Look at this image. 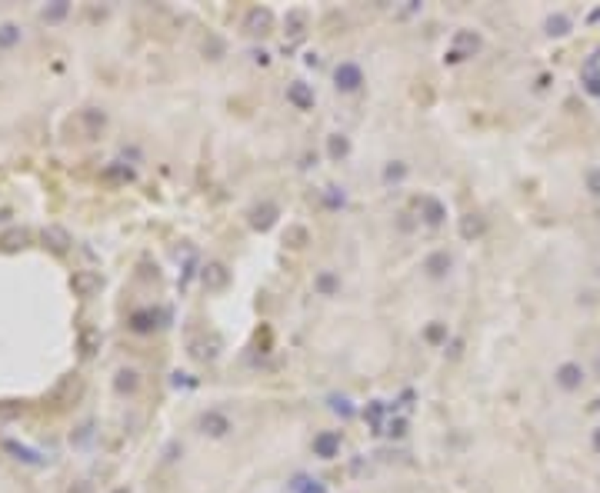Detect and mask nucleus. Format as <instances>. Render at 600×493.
Returning a JSON list of instances; mask_svg holds the SVG:
<instances>
[{"label":"nucleus","mask_w":600,"mask_h":493,"mask_svg":"<svg viewBox=\"0 0 600 493\" xmlns=\"http://www.w3.org/2000/svg\"><path fill=\"white\" fill-rule=\"evenodd\" d=\"M360 84H363V70H360L354 60L337 63V70H333V87L344 90V93H354V90H360Z\"/></svg>","instance_id":"f257e3e1"},{"label":"nucleus","mask_w":600,"mask_h":493,"mask_svg":"<svg viewBox=\"0 0 600 493\" xmlns=\"http://www.w3.org/2000/svg\"><path fill=\"white\" fill-rule=\"evenodd\" d=\"M477 50H480V37H477V33H474V30H457V33H453V50H450L447 60H453V63H457V60H464V57H474Z\"/></svg>","instance_id":"f03ea898"},{"label":"nucleus","mask_w":600,"mask_h":493,"mask_svg":"<svg viewBox=\"0 0 600 493\" xmlns=\"http://www.w3.org/2000/svg\"><path fill=\"white\" fill-rule=\"evenodd\" d=\"M337 453H340V434H337V430H320V434L314 437V457L333 460Z\"/></svg>","instance_id":"7ed1b4c3"},{"label":"nucleus","mask_w":600,"mask_h":493,"mask_svg":"<svg viewBox=\"0 0 600 493\" xmlns=\"http://www.w3.org/2000/svg\"><path fill=\"white\" fill-rule=\"evenodd\" d=\"M287 100L297 107V110H314V90H310V84H303V80H294L287 87Z\"/></svg>","instance_id":"20e7f679"},{"label":"nucleus","mask_w":600,"mask_h":493,"mask_svg":"<svg viewBox=\"0 0 600 493\" xmlns=\"http://www.w3.org/2000/svg\"><path fill=\"white\" fill-rule=\"evenodd\" d=\"M200 430L207 437H227L230 434V420H227L220 410H207V414L200 417Z\"/></svg>","instance_id":"39448f33"},{"label":"nucleus","mask_w":600,"mask_h":493,"mask_svg":"<svg viewBox=\"0 0 600 493\" xmlns=\"http://www.w3.org/2000/svg\"><path fill=\"white\" fill-rule=\"evenodd\" d=\"M420 217H423V224L440 227L444 224V217H447V207H444L437 197H420Z\"/></svg>","instance_id":"423d86ee"},{"label":"nucleus","mask_w":600,"mask_h":493,"mask_svg":"<svg viewBox=\"0 0 600 493\" xmlns=\"http://www.w3.org/2000/svg\"><path fill=\"white\" fill-rule=\"evenodd\" d=\"M580 384H584L580 363H560V370H557V387L560 390H580Z\"/></svg>","instance_id":"0eeeda50"},{"label":"nucleus","mask_w":600,"mask_h":493,"mask_svg":"<svg viewBox=\"0 0 600 493\" xmlns=\"http://www.w3.org/2000/svg\"><path fill=\"white\" fill-rule=\"evenodd\" d=\"M270 24H273L270 10H260V7H254V10L247 14V20H243L247 33H254V37H264V33H270Z\"/></svg>","instance_id":"6e6552de"},{"label":"nucleus","mask_w":600,"mask_h":493,"mask_svg":"<svg viewBox=\"0 0 600 493\" xmlns=\"http://www.w3.org/2000/svg\"><path fill=\"white\" fill-rule=\"evenodd\" d=\"M314 290L320 297H337V294H340V277H337L333 270H320L314 277Z\"/></svg>","instance_id":"1a4fd4ad"},{"label":"nucleus","mask_w":600,"mask_h":493,"mask_svg":"<svg viewBox=\"0 0 600 493\" xmlns=\"http://www.w3.org/2000/svg\"><path fill=\"white\" fill-rule=\"evenodd\" d=\"M200 277H204V287H207V290H224L227 280H230V273H227L224 264H207Z\"/></svg>","instance_id":"9d476101"},{"label":"nucleus","mask_w":600,"mask_h":493,"mask_svg":"<svg viewBox=\"0 0 600 493\" xmlns=\"http://www.w3.org/2000/svg\"><path fill=\"white\" fill-rule=\"evenodd\" d=\"M273 220H277V207L273 204H260V207L250 210V227H257V230L273 227Z\"/></svg>","instance_id":"9b49d317"},{"label":"nucleus","mask_w":600,"mask_h":493,"mask_svg":"<svg viewBox=\"0 0 600 493\" xmlns=\"http://www.w3.org/2000/svg\"><path fill=\"white\" fill-rule=\"evenodd\" d=\"M450 264H453V260H450L447 250H437V254H430L427 260H423V270H427L430 277H444V273L450 270Z\"/></svg>","instance_id":"f8f14e48"},{"label":"nucleus","mask_w":600,"mask_h":493,"mask_svg":"<svg viewBox=\"0 0 600 493\" xmlns=\"http://www.w3.org/2000/svg\"><path fill=\"white\" fill-rule=\"evenodd\" d=\"M483 234V217H477V213H467V217H460V237L464 240H474Z\"/></svg>","instance_id":"ddd939ff"},{"label":"nucleus","mask_w":600,"mask_h":493,"mask_svg":"<svg viewBox=\"0 0 600 493\" xmlns=\"http://www.w3.org/2000/svg\"><path fill=\"white\" fill-rule=\"evenodd\" d=\"M97 287H100V277H97V273H77L74 277V290L80 297H90Z\"/></svg>","instance_id":"4468645a"},{"label":"nucleus","mask_w":600,"mask_h":493,"mask_svg":"<svg viewBox=\"0 0 600 493\" xmlns=\"http://www.w3.org/2000/svg\"><path fill=\"white\" fill-rule=\"evenodd\" d=\"M290 490L294 493H327L320 480H310V477H303V473H297V477L290 480Z\"/></svg>","instance_id":"2eb2a0df"},{"label":"nucleus","mask_w":600,"mask_h":493,"mask_svg":"<svg viewBox=\"0 0 600 493\" xmlns=\"http://www.w3.org/2000/svg\"><path fill=\"white\" fill-rule=\"evenodd\" d=\"M423 340H427V344H434V347L447 344V324H440V320L427 324V327H423Z\"/></svg>","instance_id":"dca6fc26"},{"label":"nucleus","mask_w":600,"mask_h":493,"mask_svg":"<svg viewBox=\"0 0 600 493\" xmlns=\"http://www.w3.org/2000/svg\"><path fill=\"white\" fill-rule=\"evenodd\" d=\"M44 243H50L54 250H67V243H70V237L60 230V227H47L44 230Z\"/></svg>","instance_id":"f3484780"},{"label":"nucleus","mask_w":600,"mask_h":493,"mask_svg":"<svg viewBox=\"0 0 600 493\" xmlns=\"http://www.w3.org/2000/svg\"><path fill=\"white\" fill-rule=\"evenodd\" d=\"M567 30H570V17H564V14L547 17V33H550V37H564Z\"/></svg>","instance_id":"a211bd4d"},{"label":"nucleus","mask_w":600,"mask_h":493,"mask_svg":"<svg viewBox=\"0 0 600 493\" xmlns=\"http://www.w3.org/2000/svg\"><path fill=\"white\" fill-rule=\"evenodd\" d=\"M347 150H350V144H347V137L333 134V137L327 140V153L333 157V160H340V157H347Z\"/></svg>","instance_id":"6ab92c4d"},{"label":"nucleus","mask_w":600,"mask_h":493,"mask_svg":"<svg viewBox=\"0 0 600 493\" xmlns=\"http://www.w3.org/2000/svg\"><path fill=\"white\" fill-rule=\"evenodd\" d=\"M303 24H307L303 10H290V14H287V33H290V37H300V33H303Z\"/></svg>","instance_id":"aec40b11"},{"label":"nucleus","mask_w":600,"mask_h":493,"mask_svg":"<svg viewBox=\"0 0 600 493\" xmlns=\"http://www.w3.org/2000/svg\"><path fill=\"white\" fill-rule=\"evenodd\" d=\"M20 40V27L14 24H0V47H14Z\"/></svg>","instance_id":"412c9836"},{"label":"nucleus","mask_w":600,"mask_h":493,"mask_svg":"<svg viewBox=\"0 0 600 493\" xmlns=\"http://www.w3.org/2000/svg\"><path fill=\"white\" fill-rule=\"evenodd\" d=\"M84 123H87V134H97V130H104L107 117L100 110H87V114H84Z\"/></svg>","instance_id":"4be33fe9"},{"label":"nucleus","mask_w":600,"mask_h":493,"mask_svg":"<svg viewBox=\"0 0 600 493\" xmlns=\"http://www.w3.org/2000/svg\"><path fill=\"white\" fill-rule=\"evenodd\" d=\"M130 327H134L137 333H147V330L157 327V320H153V314H134L130 317Z\"/></svg>","instance_id":"5701e85b"},{"label":"nucleus","mask_w":600,"mask_h":493,"mask_svg":"<svg viewBox=\"0 0 600 493\" xmlns=\"http://www.w3.org/2000/svg\"><path fill=\"white\" fill-rule=\"evenodd\" d=\"M3 447L10 450V453H17V460H24V464H40V460H37V457H33V453H30L27 447H17L14 440H7V443H3Z\"/></svg>","instance_id":"b1692460"},{"label":"nucleus","mask_w":600,"mask_h":493,"mask_svg":"<svg viewBox=\"0 0 600 493\" xmlns=\"http://www.w3.org/2000/svg\"><path fill=\"white\" fill-rule=\"evenodd\" d=\"M137 387V374L134 370H120L117 374V390L123 393V390H134Z\"/></svg>","instance_id":"393cba45"},{"label":"nucleus","mask_w":600,"mask_h":493,"mask_svg":"<svg viewBox=\"0 0 600 493\" xmlns=\"http://www.w3.org/2000/svg\"><path fill=\"white\" fill-rule=\"evenodd\" d=\"M24 240H27V234H24V230H10V234H7V237L0 240V243H3L7 250H17V247H20Z\"/></svg>","instance_id":"a878e982"},{"label":"nucleus","mask_w":600,"mask_h":493,"mask_svg":"<svg viewBox=\"0 0 600 493\" xmlns=\"http://www.w3.org/2000/svg\"><path fill=\"white\" fill-rule=\"evenodd\" d=\"M287 240H290V247H303L307 230H303V227H290V230H287Z\"/></svg>","instance_id":"bb28decb"},{"label":"nucleus","mask_w":600,"mask_h":493,"mask_svg":"<svg viewBox=\"0 0 600 493\" xmlns=\"http://www.w3.org/2000/svg\"><path fill=\"white\" fill-rule=\"evenodd\" d=\"M330 407H333V410H337L340 417H354V407L347 404L344 397H333V400H330Z\"/></svg>","instance_id":"cd10ccee"},{"label":"nucleus","mask_w":600,"mask_h":493,"mask_svg":"<svg viewBox=\"0 0 600 493\" xmlns=\"http://www.w3.org/2000/svg\"><path fill=\"white\" fill-rule=\"evenodd\" d=\"M387 434L390 437H404L407 434V420H390V423H387Z\"/></svg>","instance_id":"c85d7f7f"},{"label":"nucleus","mask_w":600,"mask_h":493,"mask_svg":"<svg viewBox=\"0 0 600 493\" xmlns=\"http://www.w3.org/2000/svg\"><path fill=\"white\" fill-rule=\"evenodd\" d=\"M404 174H407L404 164H393V167H387V174H384V177L387 180H404Z\"/></svg>","instance_id":"c756f323"},{"label":"nucleus","mask_w":600,"mask_h":493,"mask_svg":"<svg viewBox=\"0 0 600 493\" xmlns=\"http://www.w3.org/2000/svg\"><path fill=\"white\" fill-rule=\"evenodd\" d=\"M204 50H210V54H217V57H220V54H224V44H220L217 37H207V40H204Z\"/></svg>","instance_id":"7c9ffc66"},{"label":"nucleus","mask_w":600,"mask_h":493,"mask_svg":"<svg viewBox=\"0 0 600 493\" xmlns=\"http://www.w3.org/2000/svg\"><path fill=\"white\" fill-rule=\"evenodd\" d=\"M63 14H67V3H57V7H50V10H44L47 20H60Z\"/></svg>","instance_id":"2f4dec72"},{"label":"nucleus","mask_w":600,"mask_h":493,"mask_svg":"<svg viewBox=\"0 0 600 493\" xmlns=\"http://www.w3.org/2000/svg\"><path fill=\"white\" fill-rule=\"evenodd\" d=\"M367 417L374 420V423H380V417H384V407H380V404H370V407H367Z\"/></svg>","instance_id":"473e14b6"},{"label":"nucleus","mask_w":600,"mask_h":493,"mask_svg":"<svg viewBox=\"0 0 600 493\" xmlns=\"http://www.w3.org/2000/svg\"><path fill=\"white\" fill-rule=\"evenodd\" d=\"M590 187H594V194H600V170L590 174Z\"/></svg>","instance_id":"72a5a7b5"},{"label":"nucleus","mask_w":600,"mask_h":493,"mask_svg":"<svg viewBox=\"0 0 600 493\" xmlns=\"http://www.w3.org/2000/svg\"><path fill=\"white\" fill-rule=\"evenodd\" d=\"M594 447H597V453H600V427L594 430Z\"/></svg>","instance_id":"f704fd0d"}]
</instances>
